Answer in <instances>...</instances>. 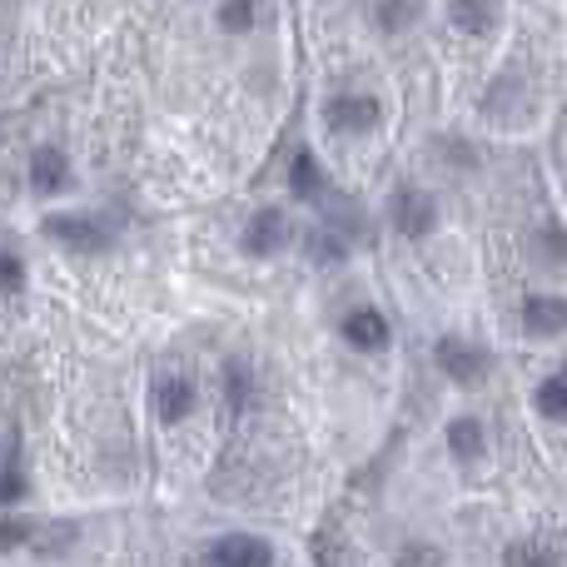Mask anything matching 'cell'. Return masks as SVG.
<instances>
[{
	"label": "cell",
	"mask_w": 567,
	"mask_h": 567,
	"mask_svg": "<svg viewBox=\"0 0 567 567\" xmlns=\"http://www.w3.org/2000/svg\"><path fill=\"white\" fill-rule=\"evenodd\" d=\"M503 567H558V553L548 543H513L503 553Z\"/></svg>",
	"instance_id": "cell-15"
},
{
	"label": "cell",
	"mask_w": 567,
	"mask_h": 567,
	"mask_svg": "<svg viewBox=\"0 0 567 567\" xmlns=\"http://www.w3.org/2000/svg\"><path fill=\"white\" fill-rule=\"evenodd\" d=\"M289 185H293V199H319L323 195V169L313 155H299L289 169Z\"/></svg>",
	"instance_id": "cell-13"
},
{
	"label": "cell",
	"mask_w": 567,
	"mask_h": 567,
	"mask_svg": "<svg viewBox=\"0 0 567 567\" xmlns=\"http://www.w3.org/2000/svg\"><path fill=\"white\" fill-rule=\"evenodd\" d=\"M343 339H349L353 349H383V343H389V319H383L379 309H353L349 319H343Z\"/></svg>",
	"instance_id": "cell-7"
},
{
	"label": "cell",
	"mask_w": 567,
	"mask_h": 567,
	"mask_svg": "<svg viewBox=\"0 0 567 567\" xmlns=\"http://www.w3.org/2000/svg\"><path fill=\"white\" fill-rule=\"evenodd\" d=\"M403 20H413V6H393V10L383 6L379 10V25H403Z\"/></svg>",
	"instance_id": "cell-20"
},
{
	"label": "cell",
	"mask_w": 567,
	"mask_h": 567,
	"mask_svg": "<svg viewBox=\"0 0 567 567\" xmlns=\"http://www.w3.org/2000/svg\"><path fill=\"white\" fill-rule=\"evenodd\" d=\"M219 20H225L229 30H245L249 20H255V10H249V6H225V10H219Z\"/></svg>",
	"instance_id": "cell-18"
},
{
	"label": "cell",
	"mask_w": 567,
	"mask_h": 567,
	"mask_svg": "<svg viewBox=\"0 0 567 567\" xmlns=\"http://www.w3.org/2000/svg\"><path fill=\"white\" fill-rule=\"evenodd\" d=\"M403 567H439V553L433 548H409L403 553Z\"/></svg>",
	"instance_id": "cell-19"
},
{
	"label": "cell",
	"mask_w": 567,
	"mask_h": 567,
	"mask_svg": "<svg viewBox=\"0 0 567 567\" xmlns=\"http://www.w3.org/2000/svg\"><path fill=\"white\" fill-rule=\"evenodd\" d=\"M225 393H229V403H235V409H245V403H249V373H245V363H229V369H225Z\"/></svg>",
	"instance_id": "cell-16"
},
{
	"label": "cell",
	"mask_w": 567,
	"mask_h": 567,
	"mask_svg": "<svg viewBox=\"0 0 567 567\" xmlns=\"http://www.w3.org/2000/svg\"><path fill=\"white\" fill-rule=\"evenodd\" d=\"M323 120H329L333 130H373L379 125V100L373 95H333L329 105H323Z\"/></svg>",
	"instance_id": "cell-4"
},
{
	"label": "cell",
	"mask_w": 567,
	"mask_h": 567,
	"mask_svg": "<svg viewBox=\"0 0 567 567\" xmlns=\"http://www.w3.org/2000/svg\"><path fill=\"white\" fill-rule=\"evenodd\" d=\"M189 403H195V383L185 379V373H165V379L155 383V409L165 423H179L189 413Z\"/></svg>",
	"instance_id": "cell-6"
},
{
	"label": "cell",
	"mask_w": 567,
	"mask_h": 567,
	"mask_svg": "<svg viewBox=\"0 0 567 567\" xmlns=\"http://www.w3.org/2000/svg\"><path fill=\"white\" fill-rule=\"evenodd\" d=\"M275 563V548L265 538H249V533H229L209 548V567H269Z\"/></svg>",
	"instance_id": "cell-3"
},
{
	"label": "cell",
	"mask_w": 567,
	"mask_h": 567,
	"mask_svg": "<svg viewBox=\"0 0 567 567\" xmlns=\"http://www.w3.org/2000/svg\"><path fill=\"white\" fill-rule=\"evenodd\" d=\"M439 369L449 373L458 389H478L488 379V353L468 339H439Z\"/></svg>",
	"instance_id": "cell-1"
},
{
	"label": "cell",
	"mask_w": 567,
	"mask_h": 567,
	"mask_svg": "<svg viewBox=\"0 0 567 567\" xmlns=\"http://www.w3.org/2000/svg\"><path fill=\"white\" fill-rule=\"evenodd\" d=\"M523 329L548 339V333H563L567 329V299L558 293H528L523 299Z\"/></svg>",
	"instance_id": "cell-5"
},
{
	"label": "cell",
	"mask_w": 567,
	"mask_h": 567,
	"mask_svg": "<svg viewBox=\"0 0 567 567\" xmlns=\"http://www.w3.org/2000/svg\"><path fill=\"white\" fill-rule=\"evenodd\" d=\"M45 229H50L55 239H70L75 249L100 245V225H95V219H80V215H50V219H45Z\"/></svg>",
	"instance_id": "cell-9"
},
{
	"label": "cell",
	"mask_w": 567,
	"mask_h": 567,
	"mask_svg": "<svg viewBox=\"0 0 567 567\" xmlns=\"http://www.w3.org/2000/svg\"><path fill=\"white\" fill-rule=\"evenodd\" d=\"M279 245H284V215L279 209H259L245 229V249L249 255H275Z\"/></svg>",
	"instance_id": "cell-8"
},
{
	"label": "cell",
	"mask_w": 567,
	"mask_h": 567,
	"mask_svg": "<svg viewBox=\"0 0 567 567\" xmlns=\"http://www.w3.org/2000/svg\"><path fill=\"white\" fill-rule=\"evenodd\" d=\"M433 225H439L433 199L423 195V189H399V199H393V229H399L403 239H429Z\"/></svg>",
	"instance_id": "cell-2"
},
{
	"label": "cell",
	"mask_w": 567,
	"mask_h": 567,
	"mask_svg": "<svg viewBox=\"0 0 567 567\" xmlns=\"http://www.w3.org/2000/svg\"><path fill=\"white\" fill-rule=\"evenodd\" d=\"M20 538H25V528H20V523H6V528H0V543H6V548H10V543H20Z\"/></svg>",
	"instance_id": "cell-21"
},
{
	"label": "cell",
	"mask_w": 567,
	"mask_h": 567,
	"mask_svg": "<svg viewBox=\"0 0 567 567\" xmlns=\"http://www.w3.org/2000/svg\"><path fill=\"white\" fill-rule=\"evenodd\" d=\"M30 179H35L40 195H55V189L65 185V155H60V150H40V155L30 159Z\"/></svg>",
	"instance_id": "cell-11"
},
{
	"label": "cell",
	"mask_w": 567,
	"mask_h": 567,
	"mask_svg": "<svg viewBox=\"0 0 567 567\" xmlns=\"http://www.w3.org/2000/svg\"><path fill=\"white\" fill-rule=\"evenodd\" d=\"M449 16H453V25L468 30V35H488V30L498 25V10H493V6H473V0H468V6L458 0V6H453Z\"/></svg>",
	"instance_id": "cell-14"
},
{
	"label": "cell",
	"mask_w": 567,
	"mask_h": 567,
	"mask_svg": "<svg viewBox=\"0 0 567 567\" xmlns=\"http://www.w3.org/2000/svg\"><path fill=\"white\" fill-rule=\"evenodd\" d=\"M20 275H25V269H20V259L0 249V293H6V289H16V284H20Z\"/></svg>",
	"instance_id": "cell-17"
},
{
	"label": "cell",
	"mask_w": 567,
	"mask_h": 567,
	"mask_svg": "<svg viewBox=\"0 0 567 567\" xmlns=\"http://www.w3.org/2000/svg\"><path fill=\"white\" fill-rule=\"evenodd\" d=\"M538 409H543V419L567 423V369L563 373H548V379L538 383Z\"/></svg>",
	"instance_id": "cell-12"
},
{
	"label": "cell",
	"mask_w": 567,
	"mask_h": 567,
	"mask_svg": "<svg viewBox=\"0 0 567 567\" xmlns=\"http://www.w3.org/2000/svg\"><path fill=\"white\" fill-rule=\"evenodd\" d=\"M449 449H453L458 463L483 458V423L478 419H453L449 423Z\"/></svg>",
	"instance_id": "cell-10"
}]
</instances>
